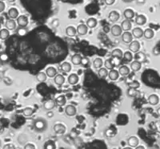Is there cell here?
Here are the masks:
<instances>
[{
    "label": "cell",
    "mask_w": 160,
    "mask_h": 149,
    "mask_svg": "<svg viewBox=\"0 0 160 149\" xmlns=\"http://www.w3.org/2000/svg\"><path fill=\"white\" fill-rule=\"evenodd\" d=\"M98 24L97 19L95 18H90L86 20V24L88 28H95L96 26Z\"/></svg>",
    "instance_id": "30"
},
{
    "label": "cell",
    "mask_w": 160,
    "mask_h": 149,
    "mask_svg": "<svg viewBox=\"0 0 160 149\" xmlns=\"http://www.w3.org/2000/svg\"><path fill=\"white\" fill-rule=\"evenodd\" d=\"M18 34H21V35H22V34H25L26 33H27V30H25V28H22L21 27V29H19L18 30Z\"/></svg>",
    "instance_id": "49"
},
{
    "label": "cell",
    "mask_w": 160,
    "mask_h": 149,
    "mask_svg": "<svg viewBox=\"0 0 160 149\" xmlns=\"http://www.w3.org/2000/svg\"><path fill=\"white\" fill-rule=\"evenodd\" d=\"M5 26H6V29H7L8 30H14L16 29V22L14 19H11V18L7 19Z\"/></svg>",
    "instance_id": "14"
},
{
    "label": "cell",
    "mask_w": 160,
    "mask_h": 149,
    "mask_svg": "<svg viewBox=\"0 0 160 149\" xmlns=\"http://www.w3.org/2000/svg\"><path fill=\"white\" fill-rule=\"evenodd\" d=\"M122 41L125 44H130L133 41V35L131 32L126 31V32L122 34Z\"/></svg>",
    "instance_id": "6"
},
{
    "label": "cell",
    "mask_w": 160,
    "mask_h": 149,
    "mask_svg": "<svg viewBox=\"0 0 160 149\" xmlns=\"http://www.w3.org/2000/svg\"><path fill=\"white\" fill-rule=\"evenodd\" d=\"M57 69L54 67H52V66H50V67H48L46 69V76L50 78H54L57 75Z\"/></svg>",
    "instance_id": "20"
},
{
    "label": "cell",
    "mask_w": 160,
    "mask_h": 149,
    "mask_svg": "<svg viewBox=\"0 0 160 149\" xmlns=\"http://www.w3.org/2000/svg\"><path fill=\"white\" fill-rule=\"evenodd\" d=\"M46 117H48V118H52V117H54V113L53 112H51V111L48 112V113H46Z\"/></svg>",
    "instance_id": "51"
},
{
    "label": "cell",
    "mask_w": 160,
    "mask_h": 149,
    "mask_svg": "<svg viewBox=\"0 0 160 149\" xmlns=\"http://www.w3.org/2000/svg\"><path fill=\"white\" fill-rule=\"evenodd\" d=\"M147 100H148L150 105H157L159 103V96H157L156 94H150L148 96Z\"/></svg>",
    "instance_id": "12"
},
{
    "label": "cell",
    "mask_w": 160,
    "mask_h": 149,
    "mask_svg": "<svg viewBox=\"0 0 160 149\" xmlns=\"http://www.w3.org/2000/svg\"><path fill=\"white\" fill-rule=\"evenodd\" d=\"M55 144L51 140H49L45 143L44 144V149H55Z\"/></svg>",
    "instance_id": "41"
},
{
    "label": "cell",
    "mask_w": 160,
    "mask_h": 149,
    "mask_svg": "<svg viewBox=\"0 0 160 149\" xmlns=\"http://www.w3.org/2000/svg\"><path fill=\"white\" fill-rule=\"evenodd\" d=\"M34 129L38 131H43L46 128V122L43 118H38L34 121L33 124Z\"/></svg>",
    "instance_id": "1"
},
{
    "label": "cell",
    "mask_w": 160,
    "mask_h": 149,
    "mask_svg": "<svg viewBox=\"0 0 160 149\" xmlns=\"http://www.w3.org/2000/svg\"><path fill=\"white\" fill-rule=\"evenodd\" d=\"M135 149H145V148H144L143 146L139 145V146H137V147L135 148Z\"/></svg>",
    "instance_id": "53"
},
{
    "label": "cell",
    "mask_w": 160,
    "mask_h": 149,
    "mask_svg": "<svg viewBox=\"0 0 160 149\" xmlns=\"http://www.w3.org/2000/svg\"><path fill=\"white\" fill-rule=\"evenodd\" d=\"M108 77L111 81H116L119 78V73L116 69H111L108 73Z\"/></svg>",
    "instance_id": "27"
},
{
    "label": "cell",
    "mask_w": 160,
    "mask_h": 149,
    "mask_svg": "<svg viewBox=\"0 0 160 149\" xmlns=\"http://www.w3.org/2000/svg\"><path fill=\"white\" fill-rule=\"evenodd\" d=\"M66 130H67V128L65 127V125L63 124H57L54 126V131L59 135L64 134L66 132Z\"/></svg>",
    "instance_id": "8"
},
{
    "label": "cell",
    "mask_w": 160,
    "mask_h": 149,
    "mask_svg": "<svg viewBox=\"0 0 160 149\" xmlns=\"http://www.w3.org/2000/svg\"><path fill=\"white\" fill-rule=\"evenodd\" d=\"M82 58V56H81L80 54L76 53V54L73 55V56L71 57V63H72L73 65H78L81 64Z\"/></svg>",
    "instance_id": "18"
},
{
    "label": "cell",
    "mask_w": 160,
    "mask_h": 149,
    "mask_svg": "<svg viewBox=\"0 0 160 149\" xmlns=\"http://www.w3.org/2000/svg\"><path fill=\"white\" fill-rule=\"evenodd\" d=\"M5 7H6L5 3H4L3 1H0V13H2L5 10Z\"/></svg>",
    "instance_id": "48"
},
{
    "label": "cell",
    "mask_w": 160,
    "mask_h": 149,
    "mask_svg": "<svg viewBox=\"0 0 160 149\" xmlns=\"http://www.w3.org/2000/svg\"><path fill=\"white\" fill-rule=\"evenodd\" d=\"M145 3H146V0H137V3L140 4V5L144 4Z\"/></svg>",
    "instance_id": "52"
},
{
    "label": "cell",
    "mask_w": 160,
    "mask_h": 149,
    "mask_svg": "<svg viewBox=\"0 0 160 149\" xmlns=\"http://www.w3.org/2000/svg\"><path fill=\"white\" fill-rule=\"evenodd\" d=\"M46 78H47V76H46V73H43V72H39V73L36 75V79L39 82H46Z\"/></svg>",
    "instance_id": "34"
},
{
    "label": "cell",
    "mask_w": 160,
    "mask_h": 149,
    "mask_svg": "<svg viewBox=\"0 0 160 149\" xmlns=\"http://www.w3.org/2000/svg\"><path fill=\"white\" fill-rule=\"evenodd\" d=\"M128 145L130 146L131 148H136L137 146H139V139L137 138L136 136H131L130 138L128 139L127 140Z\"/></svg>",
    "instance_id": "13"
},
{
    "label": "cell",
    "mask_w": 160,
    "mask_h": 149,
    "mask_svg": "<svg viewBox=\"0 0 160 149\" xmlns=\"http://www.w3.org/2000/svg\"><path fill=\"white\" fill-rule=\"evenodd\" d=\"M128 86H129V88L137 89L140 87V84H139V82H137V81H133V82H130V83L128 84Z\"/></svg>",
    "instance_id": "42"
},
{
    "label": "cell",
    "mask_w": 160,
    "mask_h": 149,
    "mask_svg": "<svg viewBox=\"0 0 160 149\" xmlns=\"http://www.w3.org/2000/svg\"><path fill=\"white\" fill-rule=\"evenodd\" d=\"M123 149H132V148H131V147H127V148H124Z\"/></svg>",
    "instance_id": "56"
},
{
    "label": "cell",
    "mask_w": 160,
    "mask_h": 149,
    "mask_svg": "<svg viewBox=\"0 0 160 149\" xmlns=\"http://www.w3.org/2000/svg\"><path fill=\"white\" fill-rule=\"evenodd\" d=\"M65 32H66V35L70 37V38H72V37H75V36L76 35L77 30H76V28H75V27L72 26H67V27L66 28Z\"/></svg>",
    "instance_id": "16"
},
{
    "label": "cell",
    "mask_w": 160,
    "mask_h": 149,
    "mask_svg": "<svg viewBox=\"0 0 160 149\" xmlns=\"http://www.w3.org/2000/svg\"><path fill=\"white\" fill-rule=\"evenodd\" d=\"M123 60L126 61L130 62V61H131L133 60L134 57H133V54H132V53L131 51H127V52H125V53H123Z\"/></svg>",
    "instance_id": "37"
},
{
    "label": "cell",
    "mask_w": 160,
    "mask_h": 149,
    "mask_svg": "<svg viewBox=\"0 0 160 149\" xmlns=\"http://www.w3.org/2000/svg\"><path fill=\"white\" fill-rule=\"evenodd\" d=\"M7 1H8L9 3H14L15 0H7Z\"/></svg>",
    "instance_id": "55"
},
{
    "label": "cell",
    "mask_w": 160,
    "mask_h": 149,
    "mask_svg": "<svg viewBox=\"0 0 160 149\" xmlns=\"http://www.w3.org/2000/svg\"><path fill=\"white\" fill-rule=\"evenodd\" d=\"M156 113H157V114L159 115V117H160V107H159V108H158V109H157Z\"/></svg>",
    "instance_id": "54"
},
{
    "label": "cell",
    "mask_w": 160,
    "mask_h": 149,
    "mask_svg": "<svg viewBox=\"0 0 160 149\" xmlns=\"http://www.w3.org/2000/svg\"><path fill=\"white\" fill-rule=\"evenodd\" d=\"M155 129H156V131L160 133V121H156V122L155 123Z\"/></svg>",
    "instance_id": "47"
},
{
    "label": "cell",
    "mask_w": 160,
    "mask_h": 149,
    "mask_svg": "<svg viewBox=\"0 0 160 149\" xmlns=\"http://www.w3.org/2000/svg\"><path fill=\"white\" fill-rule=\"evenodd\" d=\"M159 7H160V3H159Z\"/></svg>",
    "instance_id": "58"
},
{
    "label": "cell",
    "mask_w": 160,
    "mask_h": 149,
    "mask_svg": "<svg viewBox=\"0 0 160 149\" xmlns=\"http://www.w3.org/2000/svg\"><path fill=\"white\" fill-rule=\"evenodd\" d=\"M111 56L114 58H117V59H122L123 57V53L120 49H114L112 52H111Z\"/></svg>",
    "instance_id": "26"
},
{
    "label": "cell",
    "mask_w": 160,
    "mask_h": 149,
    "mask_svg": "<svg viewBox=\"0 0 160 149\" xmlns=\"http://www.w3.org/2000/svg\"><path fill=\"white\" fill-rule=\"evenodd\" d=\"M60 69L64 73H69L71 70V65L69 62L65 61L60 65Z\"/></svg>",
    "instance_id": "32"
},
{
    "label": "cell",
    "mask_w": 160,
    "mask_h": 149,
    "mask_svg": "<svg viewBox=\"0 0 160 149\" xmlns=\"http://www.w3.org/2000/svg\"><path fill=\"white\" fill-rule=\"evenodd\" d=\"M140 43L138 42V41H132L129 44V50L131 53H138L139 52V50H140Z\"/></svg>",
    "instance_id": "3"
},
{
    "label": "cell",
    "mask_w": 160,
    "mask_h": 149,
    "mask_svg": "<svg viewBox=\"0 0 160 149\" xmlns=\"http://www.w3.org/2000/svg\"><path fill=\"white\" fill-rule=\"evenodd\" d=\"M76 30H77V34L79 36L86 35L88 33V27L86 24H80L76 28Z\"/></svg>",
    "instance_id": "7"
},
{
    "label": "cell",
    "mask_w": 160,
    "mask_h": 149,
    "mask_svg": "<svg viewBox=\"0 0 160 149\" xmlns=\"http://www.w3.org/2000/svg\"><path fill=\"white\" fill-rule=\"evenodd\" d=\"M10 36V32L7 29H2L0 30V38L3 40H6Z\"/></svg>",
    "instance_id": "35"
},
{
    "label": "cell",
    "mask_w": 160,
    "mask_h": 149,
    "mask_svg": "<svg viewBox=\"0 0 160 149\" xmlns=\"http://www.w3.org/2000/svg\"><path fill=\"white\" fill-rule=\"evenodd\" d=\"M66 102H67V100H66V97L63 95H61V96H59L55 99V103H56V105H59V106H63L66 105Z\"/></svg>",
    "instance_id": "31"
},
{
    "label": "cell",
    "mask_w": 160,
    "mask_h": 149,
    "mask_svg": "<svg viewBox=\"0 0 160 149\" xmlns=\"http://www.w3.org/2000/svg\"><path fill=\"white\" fill-rule=\"evenodd\" d=\"M64 112L68 117H74L77 113V109H76L75 106L72 105H69L65 107Z\"/></svg>",
    "instance_id": "2"
},
{
    "label": "cell",
    "mask_w": 160,
    "mask_h": 149,
    "mask_svg": "<svg viewBox=\"0 0 160 149\" xmlns=\"http://www.w3.org/2000/svg\"><path fill=\"white\" fill-rule=\"evenodd\" d=\"M123 16L127 20H131L135 17V12L132 9H126L123 11Z\"/></svg>",
    "instance_id": "19"
},
{
    "label": "cell",
    "mask_w": 160,
    "mask_h": 149,
    "mask_svg": "<svg viewBox=\"0 0 160 149\" xmlns=\"http://www.w3.org/2000/svg\"><path fill=\"white\" fill-rule=\"evenodd\" d=\"M141 68H142V63L141 62H139L137 61H134L131 63V69L134 72L139 71L141 69Z\"/></svg>",
    "instance_id": "25"
},
{
    "label": "cell",
    "mask_w": 160,
    "mask_h": 149,
    "mask_svg": "<svg viewBox=\"0 0 160 149\" xmlns=\"http://www.w3.org/2000/svg\"><path fill=\"white\" fill-rule=\"evenodd\" d=\"M54 83L59 86H61L64 84L65 82V78H64L63 75L61 74H57L54 77Z\"/></svg>",
    "instance_id": "29"
},
{
    "label": "cell",
    "mask_w": 160,
    "mask_h": 149,
    "mask_svg": "<svg viewBox=\"0 0 160 149\" xmlns=\"http://www.w3.org/2000/svg\"><path fill=\"white\" fill-rule=\"evenodd\" d=\"M28 18L26 15H20L17 18V23L22 28H25L28 25Z\"/></svg>",
    "instance_id": "5"
},
{
    "label": "cell",
    "mask_w": 160,
    "mask_h": 149,
    "mask_svg": "<svg viewBox=\"0 0 160 149\" xmlns=\"http://www.w3.org/2000/svg\"><path fill=\"white\" fill-rule=\"evenodd\" d=\"M127 93L128 96H130V97H135L136 96H138L139 91L135 89L129 88V89H127Z\"/></svg>",
    "instance_id": "38"
},
{
    "label": "cell",
    "mask_w": 160,
    "mask_h": 149,
    "mask_svg": "<svg viewBox=\"0 0 160 149\" xmlns=\"http://www.w3.org/2000/svg\"><path fill=\"white\" fill-rule=\"evenodd\" d=\"M121 28L124 32L131 30L132 28L131 21V20H127V19L123 20V21L122 22V23H121Z\"/></svg>",
    "instance_id": "10"
},
{
    "label": "cell",
    "mask_w": 160,
    "mask_h": 149,
    "mask_svg": "<svg viewBox=\"0 0 160 149\" xmlns=\"http://www.w3.org/2000/svg\"><path fill=\"white\" fill-rule=\"evenodd\" d=\"M154 35H155V32H154V30L152 29H150V28H147L145 30H144V32H143V36H144V38L146 39H152L154 38Z\"/></svg>",
    "instance_id": "28"
},
{
    "label": "cell",
    "mask_w": 160,
    "mask_h": 149,
    "mask_svg": "<svg viewBox=\"0 0 160 149\" xmlns=\"http://www.w3.org/2000/svg\"><path fill=\"white\" fill-rule=\"evenodd\" d=\"M3 149H15V147L12 144H5L3 146Z\"/></svg>",
    "instance_id": "44"
},
{
    "label": "cell",
    "mask_w": 160,
    "mask_h": 149,
    "mask_svg": "<svg viewBox=\"0 0 160 149\" xmlns=\"http://www.w3.org/2000/svg\"><path fill=\"white\" fill-rule=\"evenodd\" d=\"M108 73L109 72L107 70L106 68H101L99 69V73L98 74L101 78H107L108 77Z\"/></svg>",
    "instance_id": "36"
},
{
    "label": "cell",
    "mask_w": 160,
    "mask_h": 149,
    "mask_svg": "<svg viewBox=\"0 0 160 149\" xmlns=\"http://www.w3.org/2000/svg\"><path fill=\"white\" fill-rule=\"evenodd\" d=\"M59 24V19H54V20L53 21V22H52V25H53V26H54V27L58 26Z\"/></svg>",
    "instance_id": "50"
},
{
    "label": "cell",
    "mask_w": 160,
    "mask_h": 149,
    "mask_svg": "<svg viewBox=\"0 0 160 149\" xmlns=\"http://www.w3.org/2000/svg\"><path fill=\"white\" fill-rule=\"evenodd\" d=\"M68 83L71 85H76L78 82V76L76 73H72L68 77Z\"/></svg>",
    "instance_id": "23"
},
{
    "label": "cell",
    "mask_w": 160,
    "mask_h": 149,
    "mask_svg": "<svg viewBox=\"0 0 160 149\" xmlns=\"http://www.w3.org/2000/svg\"><path fill=\"white\" fill-rule=\"evenodd\" d=\"M110 33L114 37H118L121 36L123 34V30L121 28V26L119 25H114L111 26L110 28Z\"/></svg>",
    "instance_id": "4"
},
{
    "label": "cell",
    "mask_w": 160,
    "mask_h": 149,
    "mask_svg": "<svg viewBox=\"0 0 160 149\" xmlns=\"http://www.w3.org/2000/svg\"><path fill=\"white\" fill-rule=\"evenodd\" d=\"M108 18L111 22H116L120 18V14L116 11H110L108 15Z\"/></svg>",
    "instance_id": "9"
},
{
    "label": "cell",
    "mask_w": 160,
    "mask_h": 149,
    "mask_svg": "<svg viewBox=\"0 0 160 149\" xmlns=\"http://www.w3.org/2000/svg\"><path fill=\"white\" fill-rule=\"evenodd\" d=\"M8 16H9V18H11V19H15V18H18V11L16 9V8H14V7H12L11 8L9 11H8Z\"/></svg>",
    "instance_id": "22"
},
{
    "label": "cell",
    "mask_w": 160,
    "mask_h": 149,
    "mask_svg": "<svg viewBox=\"0 0 160 149\" xmlns=\"http://www.w3.org/2000/svg\"><path fill=\"white\" fill-rule=\"evenodd\" d=\"M0 127H1V124H0Z\"/></svg>",
    "instance_id": "57"
},
{
    "label": "cell",
    "mask_w": 160,
    "mask_h": 149,
    "mask_svg": "<svg viewBox=\"0 0 160 149\" xmlns=\"http://www.w3.org/2000/svg\"><path fill=\"white\" fill-rule=\"evenodd\" d=\"M134 58H135V61H137L142 63L146 61V54L142 52H138V53H135Z\"/></svg>",
    "instance_id": "24"
},
{
    "label": "cell",
    "mask_w": 160,
    "mask_h": 149,
    "mask_svg": "<svg viewBox=\"0 0 160 149\" xmlns=\"http://www.w3.org/2000/svg\"><path fill=\"white\" fill-rule=\"evenodd\" d=\"M118 73H119V75H121L122 77H127L130 74V68L127 65H122L118 69Z\"/></svg>",
    "instance_id": "21"
},
{
    "label": "cell",
    "mask_w": 160,
    "mask_h": 149,
    "mask_svg": "<svg viewBox=\"0 0 160 149\" xmlns=\"http://www.w3.org/2000/svg\"><path fill=\"white\" fill-rule=\"evenodd\" d=\"M114 2H115V0H104V3L107 6H111V5H113L114 3Z\"/></svg>",
    "instance_id": "46"
},
{
    "label": "cell",
    "mask_w": 160,
    "mask_h": 149,
    "mask_svg": "<svg viewBox=\"0 0 160 149\" xmlns=\"http://www.w3.org/2000/svg\"><path fill=\"white\" fill-rule=\"evenodd\" d=\"M56 105V103H55V100H46L44 102L43 104V107H44V109L47 111H50L51 109H53L55 107Z\"/></svg>",
    "instance_id": "11"
},
{
    "label": "cell",
    "mask_w": 160,
    "mask_h": 149,
    "mask_svg": "<svg viewBox=\"0 0 160 149\" xmlns=\"http://www.w3.org/2000/svg\"><path fill=\"white\" fill-rule=\"evenodd\" d=\"M24 149H35V146L33 144H27L24 147Z\"/></svg>",
    "instance_id": "45"
},
{
    "label": "cell",
    "mask_w": 160,
    "mask_h": 149,
    "mask_svg": "<svg viewBox=\"0 0 160 149\" xmlns=\"http://www.w3.org/2000/svg\"><path fill=\"white\" fill-rule=\"evenodd\" d=\"M146 18L143 14H139L135 18V23L139 26H143L146 24Z\"/></svg>",
    "instance_id": "17"
},
{
    "label": "cell",
    "mask_w": 160,
    "mask_h": 149,
    "mask_svg": "<svg viewBox=\"0 0 160 149\" xmlns=\"http://www.w3.org/2000/svg\"><path fill=\"white\" fill-rule=\"evenodd\" d=\"M90 64V59L88 57H82L81 65L83 66H87Z\"/></svg>",
    "instance_id": "43"
},
{
    "label": "cell",
    "mask_w": 160,
    "mask_h": 149,
    "mask_svg": "<svg viewBox=\"0 0 160 149\" xmlns=\"http://www.w3.org/2000/svg\"><path fill=\"white\" fill-rule=\"evenodd\" d=\"M103 65V61L102 60V58H100V57H97L95 58L94 61H93V65H94V67L97 69H99L102 68Z\"/></svg>",
    "instance_id": "33"
},
{
    "label": "cell",
    "mask_w": 160,
    "mask_h": 149,
    "mask_svg": "<svg viewBox=\"0 0 160 149\" xmlns=\"http://www.w3.org/2000/svg\"><path fill=\"white\" fill-rule=\"evenodd\" d=\"M143 30L140 27H135L132 30V35L135 38H141L143 36Z\"/></svg>",
    "instance_id": "15"
},
{
    "label": "cell",
    "mask_w": 160,
    "mask_h": 149,
    "mask_svg": "<svg viewBox=\"0 0 160 149\" xmlns=\"http://www.w3.org/2000/svg\"><path fill=\"white\" fill-rule=\"evenodd\" d=\"M104 66L105 68L107 69V70L109 69V70H111V69H114V64H113V62H112V61L111 59H107V60L105 61V62H104Z\"/></svg>",
    "instance_id": "40"
},
{
    "label": "cell",
    "mask_w": 160,
    "mask_h": 149,
    "mask_svg": "<svg viewBox=\"0 0 160 149\" xmlns=\"http://www.w3.org/2000/svg\"><path fill=\"white\" fill-rule=\"evenodd\" d=\"M22 113H23V115H24L25 117H31L32 115H33V113H34V110H33V109L31 108V107H27V108H25V109H23Z\"/></svg>",
    "instance_id": "39"
}]
</instances>
